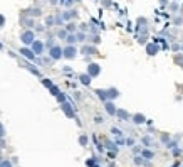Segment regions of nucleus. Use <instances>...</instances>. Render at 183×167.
<instances>
[{"label": "nucleus", "mask_w": 183, "mask_h": 167, "mask_svg": "<svg viewBox=\"0 0 183 167\" xmlns=\"http://www.w3.org/2000/svg\"><path fill=\"white\" fill-rule=\"evenodd\" d=\"M22 41L25 42V44L34 42V34H32V32H24V34H22Z\"/></svg>", "instance_id": "1"}, {"label": "nucleus", "mask_w": 183, "mask_h": 167, "mask_svg": "<svg viewBox=\"0 0 183 167\" xmlns=\"http://www.w3.org/2000/svg\"><path fill=\"white\" fill-rule=\"evenodd\" d=\"M51 56L54 59H59L60 56H62V49H60V47H52L51 49Z\"/></svg>", "instance_id": "2"}, {"label": "nucleus", "mask_w": 183, "mask_h": 167, "mask_svg": "<svg viewBox=\"0 0 183 167\" xmlns=\"http://www.w3.org/2000/svg\"><path fill=\"white\" fill-rule=\"evenodd\" d=\"M89 74H91V76H98L99 74V66L98 64H91L89 66Z\"/></svg>", "instance_id": "3"}, {"label": "nucleus", "mask_w": 183, "mask_h": 167, "mask_svg": "<svg viewBox=\"0 0 183 167\" xmlns=\"http://www.w3.org/2000/svg\"><path fill=\"white\" fill-rule=\"evenodd\" d=\"M42 49H44V44H42V42H39V41H35L34 42V51L37 52V54H41Z\"/></svg>", "instance_id": "4"}, {"label": "nucleus", "mask_w": 183, "mask_h": 167, "mask_svg": "<svg viewBox=\"0 0 183 167\" xmlns=\"http://www.w3.org/2000/svg\"><path fill=\"white\" fill-rule=\"evenodd\" d=\"M74 54H76V49L74 47H67L66 51H64V56H66V58H74Z\"/></svg>", "instance_id": "5"}, {"label": "nucleus", "mask_w": 183, "mask_h": 167, "mask_svg": "<svg viewBox=\"0 0 183 167\" xmlns=\"http://www.w3.org/2000/svg\"><path fill=\"white\" fill-rule=\"evenodd\" d=\"M106 110H107V113H111V115H114V113H116V108H114V105L111 101L106 103Z\"/></svg>", "instance_id": "6"}, {"label": "nucleus", "mask_w": 183, "mask_h": 167, "mask_svg": "<svg viewBox=\"0 0 183 167\" xmlns=\"http://www.w3.org/2000/svg\"><path fill=\"white\" fill-rule=\"evenodd\" d=\"M146 49H148V54H151V56H153V54H156V52H158V47H156L155 44H150Z\"/></svg>", "instance_id": "7"}, {"label": "nucleus", "mask_w": 183, "mask_h": 167, "mask_svg": "<svg viewBox=\"0 0 183 167\" xmlns=\"http://www.w3.org/2000/svg\"><path fill=\"white\" fill-rule=\"evenodd\" d=\"M81 81L84 84H89L91 83V76H89V74H84V76H81Z\"/></svg>", "instance_id": "8"}, {"label": "nucleus", "mask_w": 183, "mask_h": 167, "mask_svg": "<svg viewBox=\"0 0 183 167\" xmlns=\"http://www.w3.org/2000/svg\"><path fill=\"white\" fill-rule=\"evenodd\" d=\"M20 52H22V54H24V56H27V58L34 59V54H32V52H30V51H29V49H22V51H20Z\"/></svg>", "instance_id": "9"}, {"label": "nucleus", "mask_w": 183, "mask_h": 167, "mask_svg": "<svg viewBox=\"0 0 183 167\" xmlns=\"http://www.w3.org/2000/svg\"><path fill=\"white\" fill-rule=\"evenodd\" d=\"M134 122L136 123H143V122H145V116H143V115H136L134 116Z\"/></svg>", "instance_id": "10"}, {"label": "nucleus", "mask_w": 183, "mask_h": 167, "mask_svg": "<svg viewBox=\"0 0 183 167\" xmlns=\"http://www.w3.org/2000/svg\"><path fill=\"white\" fill-rule=\"evenodd\" d=\"M107 96H111V98H116V96H118V91H116V90H111L109 93H107Z\"/></svg>", "instance_id": "11"}, {"label": "nucleus", "mask_w": 183, "mask_h": 167, "mask_svg": "<svg viewBox=\"0 0 183 167\" xmlns=\"http://www.w3.org/2000/svg\"><path fill=\"white\" fill-rule=\"evenodd\" d=\"M0 167H12V165H10V162L3 161V162H2V164H0Z\"/></svg>", "instance_id": "12"}, {"label": "nucleus", "mask_w": 183, "mask_h": 167, "mask_svg": "<svg viewBox=\"0 0 183 167\" xmlns=\"http://www.w3.org/2000/svg\"><path fill=\"white\" fill-rule=\"evenodd\" d=\"M118 115H119L121 118H126V112H118Z\"/></svg>", "instance_id": "13"}, {"label": "nucleus", "mask_w": 183, "mask_h": 167, "mask_svg": "<svg viewBox=\"0 0 183 167\" xmlns=\"http://www.w3.org/2000/svg\"><path fill=\"white\" fill-rule=\"evenodd\" d=\"M143 154H145V157H148V159H151V157H153L151 152H143Z\"/></svg>", "instance_id": "14"}, {"label": "nucleus", "mask_w": 183, "mask_h": 167, "mask_svg": "<svg viewBox=\"0 0 183 167\" xmlns=\"http://www.w3.org/2000/svg\"><path fill=\"white\" fill-rule=\"evenodd\" d=\"M113 133H114V135H121V132H119L118 128H113Z\"/></svg>", "instance_id": "15"}, {"label": "nucleus", "mask_w": 183, "mask_h": 167, "mask_svg": "<svg viewBox=\"0 0 183 167\" xmlns=\"http://www.w3.org/2000/svg\"><path fill=\"white\" fill-rule=\"evenodd\" d=\"M0 137H3V127L0 125Z\"/></svg>", "instance_id": "16"}, {"label": "nucleus", "mask_w": 183, "mask_h": 167, "mask_svg": "<svg viewBox=\"0 0 183 167\" xmlns=\"http://www.w3.org/2000/svg\"><path fill=\"white\" fill-rule=\"evenodd\" d=\"M2 24H3V17L0 15V26H2Z\"/></svg>", "instance_id": "17"}, {"label": "nucleus", "mask_w": 183, "mask_h": 167, "mask_svg": "<svg viewBox=\"0 0 183 167\" xmlns=\"http://www.w3.org/2000/svg\"><path fill=\"white\" fill-rule=\"evenodd\" d=\"M0 47H2V44H0Z\"/></svg>", "instance_id": "18"}, {"label": "nucleus", "mask_w": 183, "mask_h": 167, "mask_svg": "<svg viewBox=\"0 0 183 167\" xmlns=\"http://www.w3.org/2000/svg\"><path fill=\"white\" fill-rule=\"evenodd\" d=\"M181 49H183V46H181Z\"/></svg>", "instance_id": "19"}]
</instances>
